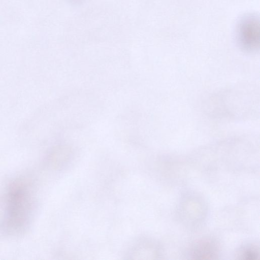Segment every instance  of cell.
Returning a JSON list of instances; mask_svg holds the SVG:
<instances>
[{
    "label": "cell",
    "mask_w": 260,
    "mask_h": 260,
    "mask_svg": "<svg viewBox=\"0 0 260 260\" xmlns=\"http://www.w3.org/2000/svg\"><path fill=\"white\" fill-rule=\"evenodd\" d=\"M239 44L244 50L255 51L259 48L260 40L259 22L255 15H247L239 21L236 28Z\"/></svg>",
    "instance_id": "1"
},
{
    "label": "cell",
    "mask_w": 260,
    "mask_h": 260,
    "mask_svg": "<svg viewBox=\"0 0 260 260\" xmlns=\"http://www.w3.org/2000/svg\"><path fill=\"white\" fill-rule=\"evenodd\" d=\"M27 192L21 186L13 188L8 202V223L19 227L25 222L28 205Z\"/></svg>",
    "instance_id": "2"
},
{
    "label": "cell",
    "mask_w": 260,
    "mask_h": 260,
    "mask_svg": "<svg viewBox=\"0 0 260 260\" xmlns=\"http://www.w3.org/2000/svg\"><path fill=\"white\" fill-rule=\"evenodd\" d=\"M72 1V2H82L84 0H71Z\"/></svg>",
    "instance_id": "5"
},
{
    "label": "cell",
    "mask_w": 260,
    "mask_h": 260,
    "mask_svg": "<svg viewBox=\"0 0 260 260\" xmlns=\"http://www.w3.org/2000/svg\"><path fill=\"white\" fill-rule=\"evenodd\" d=\"M190 252L194 259H212L217 256L218 247L214 240L203 239L194 243Z\"/></svg>",
    "instance_id": "3"
},
{
    "label": "cell",
    "mask_w": 260,
    "mask_h": 260,
    "mask_svg": "<svg viewBox=\"0 0 260 260\" xmlns=\"http://www.w3.org/2000/svg\"><path fill=\"white\" fill-rule=\"evenodd\" d=\"M259 256V249L256 246L250 245L240 250L238 254L239 259L254 260Z\"/></svg>",
    "instance_id": "4"
}]
</instances>
